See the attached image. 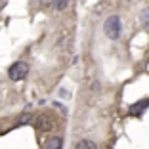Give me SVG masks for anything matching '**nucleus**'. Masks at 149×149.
Segmentation results:
<instances>
[{"label":"nucleus","mask_w":149,"mask_h":149,"mask_svg":"<svg viewBox=\"0 0 149 149\" xmlns=\"http://www.w3.org/2000/svg\"><path fill=\"white\" fill-rule=\"evenodd\" d=\"M103 31L109 36L111 40H117L120 36V31H123V25H120V17L118 15H109L105 19V25H103Z\"/></svg>","instance_id":"obj_1"},{"label":"nucleus","mask_w":149,"mask_h":149,"mask_svg":"<svg viewBox=\"0 0 149 149\" xmlns=\"http://www.w3.org/2000/svg\"><path fill=\"white\" fill-rule=\"evenodd\" d=\"M29 74V63H25V61H15L12 67L8 69V77L12 80H23Z\"/></svg>","instance_id":"obj_2"},{"label":"nucleus","mask_w":149,"mask_h":149,"mask_svg":"<svg viewBox=\"0 0 149 149\" xmlns=\"http://www.w3.org/2000/svg\"><path fill=\"white\" fill-rule=\"evenodd\" d=\"M35 126L38 128L40 132H46V130H50V128H52V118H50L48 115H40V117L36 118Z\"/></svg>","instance_id":"obj_3"},{"label":"nucleus","mask_w":149,"mask_h":149,"mask_svg":"<svg viewBox=\"0 0 149 149\" xmlns=\"http://www.w3.org/2000/svg\"><path fill=\"white\" fill-rule=\"evenodd\" d=\"M149 105V101L147 100H141L140 103H136V105H132L130 107V115H134V117H138V115H141L145 111V107Z\"/></svg>","instance_id":"obj_4"},{"label":"nucleus","mask_w":149,"mask_h":149,"mask_svg":"<svg viewBox=\"0 0 149 149\" xmlns=\"http://www.w3.org/2000/svg\"><path fill=\"white\" fill-rule=\"evenodd\" d=\"M61 145H63V140L57 138V136L50 138V140L46 141V149H61Z\"/></svg>","instance_id":"obj_5"},{"label":"nucleus","mask_w":149,"mask_h":149,"mask_svg":"<svg viewBox=\"0 0 149 149\" xmlns=\"http://www.w3.org/2000/svg\"><path fill=\"white\" fill-rule=\"evenodd\" d=\"M74 149H97V145L92 140H80V141H77Z\"/></svg>","instance_id":"obj_6"},{"label":"nucleus","mask_w":149,"mask_h":149,"mask_svg":"<svg viewBox=\"0 0 149 149\" xmlns=\"http://www.w3.org/2000/svg\"><path fill=\"white\" fill-rule=\"evenodd\" d=\"M67 4H69V0H52V6L57 12H63V10L67 8Z\"/></svg>","instance_id":"obj_7"},{"label":"nucleus","mask_w":149,"mask_h":149,"mask_svg":"<svg viewBox=\"0 0 149 149\" xmlns=\"http://www.w3.org/2000/svg\"><path fill=\"white\" fill-rule=\"evenodd\" d=\"M141 25H145V27H149V8H145L143 12H141Z\"/></svg>","instance_id":"obj_8"},{"label":"nucleus","mask_w":149,"mask_h":149,"mask_svg":"<svg viewBox=\"0 0 149 149\" xmlns=\"http://www.w3.org/2000/svg\"><path fill=\"white\" fill-rule=\"evenodd\" d=\"M27 123H31V115H23V118L19 120V124H27Z\"/></svg>","instance_id":"obj_9"}]
</instances>
